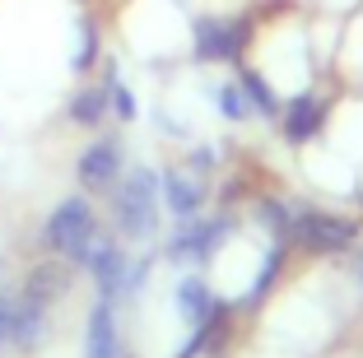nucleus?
I'll use <instances>...</instances> for the list:
<instances>
[{
    "mask_svg": "<svg viewBox=\"0 0 363 358\" xmlns=\"http://www.w3.org/2000/svg\"><path fill=\"white\" fill-rule=\"evenodd\" d=\"M163 223V201H159V172L135 168L121 172V181L112 186V228L126 242H150Z\"/></svg>",
    "mask_w": 363,
    "mask_h": 358,
    "instance_id": "nucleus-1",
    "label": "nucleus"
},
{
    "mask_svg": "<svg viewBox=\"0 0 363 358\" xmlns=\"http://www.w3.org/2000/svg\"><path fill=\"white\" fill-rule=\"evenodd\" d=\"M103 233V219H98L94 201L89 196H65L52 214H47V228H43V242L52 256H61L65 265H84L94 237Z\"/></svg>",
    "mask_w": 363,
    "mask_h": 358,
    "instance_id": "nucleus-2",
    "label": "nucleus"
},
{
    "mask_svg": "<svg viewBox=\"0 0 363 358\" xmlns=\"http://www.w3.org/2000/svg\"><path fill=\"white\" fill-rule=\"evenodd\" d=\"M284 242L303 247L312 256H340L359 242V223L345 219V214H326V210H294Z\"/></svg>",
    "mask_w": 363,
    "mask_h": 358,
    "instance_id": "nucleus-3",
    "label": "nucleus"
},
{
    "mask_svg": "<svg viewBox=\"0 0 363 358\" xmlns=\"http://www.w3.org/2000/svg\"><path fill=\"white\" fill-rule=\"evenodd\" d=\"M79 270H84L89 279L98 284V298H103V303H112V307H117L121 298H126L130 252H126V247H121V242H117V237H112L107 228L94 237V247H89V256H84V265H79Z\"/></svg>",
    "mask_w": 363,
    "mask_h": 358,
    "instance_id": "nucleus-4",
    "label": "nucleus"
},
{
    "mask_svg": "<svg viewBox=\"0 0 363 358\" xmlns=\"http://www.w3.org/2000/svg\"><path fill=\"white\" fill-rule=\"evenodd\" d=\"M233 228H238L233 214L177 223V233H172L168 242H163V256H168L172 265H201V261H210V256L219 252V242H224V237H228Z\"/></svg>",
    "mask_w": 363,
    "mask_h": 358,
    "instance_id": "nucleus-5",
    "label": "nucleus"
},
{
    "mask_svg": "<svg viewBox=\"0 0 363 358\" xmlns=\"http://www.w3.org/2000/svg\"><path fill=\"white\" fill-rule=\"evenodd\" d=\"M247 19H196L191 23V43H196V61L210 65H228L242 56L247 47Z\"/></svg>",
    "mask_w": 363,
    "mask_h": 358,
    "instance_id": "nucleus-6",
    "label": "nucleus"
},
{
    "mask_svg": "<svg viewBox=\"0 0 363 358\" xmlns=\"http://www.w3.org/2000/svg\"><path fill=\"white\" fill-rule=\"evenodd\" d=\"M121 168H126V145H121V135H103L79 154L75 177H79L84 191H112L121 181Z\"/></svg>",
    "mask_w": 363,
    "mask_h": 358,
    "instance_id": "nucleus-7",
    "label": "nucleus"
},
{
    "mask_svg": "<svg viewBox=\"0 0 363 358\" xmlns=\"http://www.w3.org/2000/svg\"><path fill=\"white\" fill-rule=\"evenodd\" d=\"M47 335V312L28 307L14 289L0 284V349L14 345V349H33L38 340Z\"/></svg>",
    "mask_w": 363,
    "mask_h": 358,
    "instance_id": "nucleus-8",
    "label": "nucleus"
},
{
    "mask_svg": "<svg viewBox=\"0 0 363 358\" xmlns=\"http://www.w3.org/2000/svg\"><path fill=\"white\" fill-rule=\"evenodd\" d=\"M219 307H224V303H219V293L205 284L201 274H182L177 284H172V312L186 321V330H205V335H210Z\"/></svg>",
    "mask_w": 363,
    "mask_h": 358,
    "instance_id": "nucleus-9",
    "label": "nucleus"
},
{
    "mask_svg": "<svg viewBox=\"0 0 363 358\" xmlns=\"http://www.w3.org/2000/svg\"><path fill=\"white\" fill-rule=\"evenodd\" d=\"M70 293V265L61 261V256H47V261H38L28 274H23V289L19 298L28 307H38V312L52 316V307L61 303V298Z\"/></svg>",
    "mask_w": 363,
    "mask_h": 358,
    "instance_id": "nucleus-10",
    "label": "nucleus"
},
{
    "mask_svg": "<svg viewBox=\"0 0 363 358\" xmlns=\"http://www.w3.org/2000/svg\"><path fill=\"white\" fill-rule=\"evenodd\" d=\"M159 201L177 223H191V219H201V210H205V186L191 172L168 168V172H159Z\"/></svg>",
    "mask_w": 363,
    "mask_h": 358,
    "instance_id": "nucleus-11",
    "label": "nucleus"
},
{
    "mask_svg": "<svg viewBox=\"0 0 363 358\" xmlns=\"http://www.w3.org/2000/svg\"><path fill=\"white\" fill-rule=\"evenodd\" d=\"M326 116H331V103L317 94H303L294 98V103L279 112V121H284V140L289 145H308V140L321 135V126H326Z\"/></svg>",
    "mask_w": 363,
    "mask_h": 358,
    "instance_id": "nucleus-12",
    "label": "nucleus"
},
{
    "mask_svg": "<svg viewBox=\"0 0 363 358\" xmlns=\"http://www.w3.org/2000/svg\"><path fill=\"white\" fill-rule=\"evenodd\" d=\"M84 358H121L117 307L103 303V298L89 307V321H84Z\"/></svg>",
    "mask_w": 363,
    "mask_h": 358,
    "instance_id": "nucleus-13",
    "label": "nucleus"
},
{
    "mask_svg": "<svg viewBox=\"0 0 363 358\" xmlns=\"http://www.w3.org/2000/svg\"><path fill=\"white\" fill-rule=\"evenodd\" d=\"M112 112L107 107V89L103 84H89V89H79L70 103H65V116L75 121V126H84V130H94V126H103V116Z\"/></svg>",
    "mask_w": 363,
    "mask_h": 358,
    "instance_id": "nucleus-14",
    "label": "nucleus"
},
{
    "mask_svg": "<svg viewBox=\"0 0 363 358\" xmlns=\"http://www.w3.org/2000/svg\"><path fill=\"white\" fill-rule=\"evenodd\" d=\"M238 84H242V94L252 98V112H261V116H279V98H275V89L261 79L252 65H238Z\"/></svg>",
    "mask_w": 363,
    "mask_h": 358,
    "instance_id": "nucleus-15",
    "label": "nucleus"
},
{
    "mask_svg": "<svg viewBox=\"0 0 363 358\" xmlns=\"http://www.w3.org/2000/svg\"><path fill=\"white\" fill-rule=\"evenodd\" d=\"M214 107H219V116L224 121H252V98L242 94V84L238 79H228V84H219V94H214Z\"/></svg>",
    "mask_w": 363,
    "mask_h": 358,
    "instance_id": "nucleus-16",
    "label": "nucleus"
},
{
    "mask_svg": "<svg viewBox=\"0 0 363 358\" xmlns=\"http://www.w3.org/2000/svg\"><path fill=\"white\" fill-rule=\"evenodd\" d=\"M94 56H98V28L89 19H79V47H75V56H70V70L84 74L89 65H94Z\"/></svg>",
    "mask_w": 363,
    "mask_h": 358,
    "instance_id": "nucleus-17",
    "label": "nucleus"
},
{
    "mask_svg": "<svg viewBox=\"0 0 363 358\" xmlns=\"http://www.w3.org/2000/svg\"><path fill=\"white\" fill-rule=\"evenodd\" d=\"M354 270H359V284H363V252H359V265H354Z\"/></svg>",
    "mask_w": 363,
    "mask_h": 358,
    "instance_id": "nucleus-18",
    "label": "nucleus"
}]
</instances>
